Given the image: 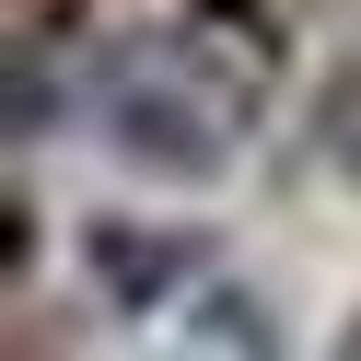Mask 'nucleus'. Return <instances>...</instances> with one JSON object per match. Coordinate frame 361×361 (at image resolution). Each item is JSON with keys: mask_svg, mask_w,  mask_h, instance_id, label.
<instances>
[{"mask_svg": "<svg viewBox=\"0 0 361 361\" xmlns=\"http://www.w3.org/2000/svg\"><path fill=\"white\" fill-rule=\"evenodd\" d=\"M198 268V233H140V221H94V280L117 291L128 314L140 303H164L175 280Z\"/></svg>", "mask_w": 361, "mask_h": 361, "instance_id": "nucleus-2", "label": "nucleus"}, {"mask_svg": "<svg viewBox=\"0 0 361 361\" xmlns=\"http://www.w3.org/2000/svg\"><path fill=\"white\" fill-rule=\"evenodd\" d=\"M314 164H326L338 187H361V59L314 94Z\"/></svg>", "mask_w": 361, "mask_h": 361, "instance_id": "nucleus-3", "label": "nucleus"}, {"mask_svg": "<svg viewBox=\"0 0 361 361\" xmlns=\"http://www.w3.org/2000/svg\"><path fill=\"white\" fill-rule=\"evenodd\" d=\"M338 361H361V326H350V338H338Z\"/></svg>", "mask_w": 361, "mask_h": 361, "instance_id": "nucleus-4", "label": "nucleus"}, {"mask_svg": "<svg viewBox=\"0 0 361 361\" xmlns=\"http://www.w3.org/2000/svg\"><path fill=\"white\" fill-rule=\"evenodd\" d=\"M257 105H268V59L221 12H187L164 35H128L105 59V82H94V128L140 175H221L245 152V128H257Z\"/></svg>", "mask_w": 361, "mask_h": 361, "instance_id": "nucleus-1", "label": "nucleus"}]
</instances>
